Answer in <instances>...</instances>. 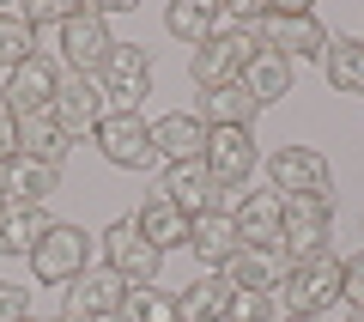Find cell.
<instances>
[{"instance_id":"cell-32","label":"cell","mask_w":364,"mask_h":322,"mask_svg":"<svg viewBox=\"0 0 364 322\" xmlns=\"http://www.w3.org/2000/svg\"><path fill=\"white\" fill-rule=\"evenodd\" d=\"M340 298L364 310V249H358V256H346V261H340Z\"/></svg>"},{"instance_id":"cell-38","label":"cell","mask_w":364,"mask_h":322,"mask_svg":"<svg viewBox=\"0 0 364 322\" xmlns=\"http://www.w3.org/2000/svg\"><path fill=\"white\" fill-rule=\"evenodd\" d=\"M352 322H364V310H358V316H352Z\"/></svg>"},{"instance_id":"cell-24","label":"cell","mask_w":364,"mask_h":322,"mask_svg":"<svg viewBox=\"0 0 364 322\" xmlns=\"http://www.w3.org/2000/svg\"><path fill=\"white\" fill-rule=\"evenodd\" d=\"M243 85H249V98H255V103L286 98V91H291V61H286V55H273L267 43H261V49H255V61L243 67Z\"/></svg>"},{"instance_id":"cell-16","label":"cell","mask_w":364,"mask_h":322,"mask_svg":"<svg viewBox=\"0 0 364 322\" xmlns=\"http://www.w3.org/2000/svg\"><path fill=\"white\" fill-rule=\"evenodd\" d=\"M55 189H61V170L37 165V158H25V152L0 170V201H13V207H43Z\"/></svg>"},{"instance_id":"cell-2","label":"cell","mask_w":364,"mask_h":322,"mask_svg":"<svg viewBox=\"0 0 364 322\" xmlns=\"http://www.w3.org/2000/svg\"><path fill=\"white\" fill-rule=\"evenodd\" d=\"M328 244H334V201H328V194H291L279 249H286L291 261H304V256H322Z\"/></svg>"},{"instance_id":"cell-21","label":"cell","mask_w":364,"mask_h":322,"mask_svg":"<svg viewBox=\"0 0 364 322\" xmlns=\"http://www.w3.org/2000/svg\"><path fill=\"white\" fill-rule=\"evenodd\" d=\"M134 225H140V237L164 256V249H182V244H188V225H195V219H188V213H176L164 194H152V201L134 213Z\"/></svg>"},{"instance_id":"cell-40","label":"cell","mask_w":364,"mask_h":322,"mask_svg":"<svg viewBox=\"0 0 364 322\" xmlns=\"http://www.w3.org/2000/svg\"><path fill=\"white\" fill-rule=\"evenodd\" d=\"M25 322H31V316H25Z\"/></svg>"},{"instance_id":"cell-20","label":"cell","mask_w":364,"mask_h":322,"mask_svg":"<svg viewBox=\"0 0 364 322\" xmlns=\"http://www.w3.org/2000/svg\"><path fill=\"white\" fill-rule=\"evenodd\" d=\"M231 298H237V286L225 274H207L188 292H176V322H225L231 316Z\"/></svg>"},{"instance_id":"cell-30","label":"cell","mask_w":364,"mask_h":322,"mask_svg":"<svg viewBox=\"0 0 364 322\" xmlns=\"http://www.w3.org/2000/svg\"><path fill=\"white\" fill-rule=\"evenodd\" d=\"M31 55H37V37H31L25 13H0V67L13 73L18 61H31Z\"/></svg>"},{"instance_id":"cell-10","label":"cell","mask_w":364,"mask_h":322,"mask_svg":"<svg viewBox=\"0 0 364 322\" xmlns=\"http://www.w3.org/2000/svg\"><path fill=\"white\" fill-rule=\"evenodd\" d=\"M200 165L213 170L219 189H243V177L255 170V134L249 128H207V152Z\"/></svg>"},{"instance_id":"cell-9","label":"cell","mask_w":364,"mask_h":322,"mask_svg":"<svg viewBox=\"0 0 364 322\" xmlns=\"http://www.w3.org/2000/svg\"><path fill=\"white\" fill-rule=\"evenodd\" d=\"M158 261H164V256L140 237V225H134V219H116L104 232V268H116L128 286H152L158 280Z\"/></svg>"},{"instance_id":"cell-28","label":"cell","mask_w":364,"mask_h":322,"mask_svg":"<svg viewBox=\"0 0 364 322\" xmlns=\"http://www.w3.org/2000/svg\"><path fill=\"white\" fill-rule=\"evenodd\" d=\"M164 25H170V37H182V43H207L213 37V25H219V13H213L207 0H176V6H170L164 13Z\"/></svg>"},{"instance_id":"cell-4","label":"cell","mask_w":364,"mask_h":322,"mask_svg":"<svg viewBox=\"0 0 364 322\" xmlns=\"http://www.w3.org/2000/svg\"><path fill=\"white\" fill-rule=\"evenodd\" d=\"M85 268H91V237L79 232V225H49L43 244L31 249V274H37L43 286H73Z\"/></svg>"},{"instance_id":"cell-22","label":"cell","mask_w":364,"mask_h":322,"mask_svg":"<svg viewBox=\"0 0 364 322\" xmlns=\"http://www.w3.org/2000/svg\"><path fill=\"white\" fill-rule=\"evenodd\" d=\"M188 244H195V256H200V261L225 268V261L243 249V237H237V219H231V213H200V219L188 225Z\"/></svg>"},{"instance_id":"cell-39","label":"cell","mask_w":364,"mask_h":322,"mask_svg":"<svg viewBox=\"0 0 364 322\" xmlns=\"http://www.w3.org/2000/svg\"><path fill=\"white\" fill-rule=\"evenodd\" d=\"M0 213H6V201H0Z\"/></svg>"},{"instance_id":"cell-19","label":"cell","mask_w":364,"mask_h":322,"mask_svg":"<svg viewBox=\"0 0 364 322\" xmlns=\"http://www.w3.org/2000/svg\"><path fill=\"white\" fill-rule=\"evenodd\" d=\"M231 219H237V237H243V244H279V232H286V201L273 189L243 194Z\"/></svg>"},{"instance_id":"cell-5","label":"cell","mask_w":364,"mask_h":322,"mask_svg":"<svg viewBox=\"0 0 364 322\" xmlns=\"http://www.w3.org/2000/svg\"><path fill=\"white\" fill-rule=\"evenodd\" d=\"M255 49H261V43L249 37V31H213V37L195 49V85H200V91L237 85V79H243V67L255 61Z\"/></svg>"},{"instance_id":"cell-29","label":"cell","mask_w":364,"mask_h":322,"mask_svg":"<svg viewBox=\"0 0 364 322\" xmlns=\"http://www.w3.org/2000/svg\"><path fill=\"white\" fill-rule=\"evenodd\" d=\"M122 322H176V292L128 286V298H122Z\"/></svg>"},{"instance_id":"cell-15","label":"cell","mask_w":364,"mask_h":322,"mask_svg":"<svg viewBox=\"0 0 364 322\" xmlns=\"http://www.w3.org/2000/svg\"><path fill=\"white\" fill-rule=\"evenodd\" d=\"M164 201L176 207V213H188V219H200V213H213V207H219V182H213V170L200 165V158H188V165H170Z\"/></svg>"},{"instance_id":"cell-11","label":"cell","mask_w":364,"mask_h":322,"mask_svg":"<svg viewBox=\"0 0 364 322\" xmlns=\"http://www.w3.org/2000/svg\"><path fill=\"white\" fill-rule=\"evenodd\" d=\"M291 274V256L279 244H243L231 261H225V280L237 292H273V286Z\"/></svg>"},{"instance_id":"cell-17","label":"cell","mask_w":364,"mask_h":322,"mask_svg":"<svg viewBox=\"0 0 364 322\" xmlns=\"http://www.w3.org/2000/svg\"><path fill=\"white\" fill-rule=\"evenodd\" d=\"M152 146H158V158H170V165H188V158L207 152V122L188 116V110H170V116L152 122Z\"/></svg>"},{"instance_id":"cell-27","label":"cell","mask_w":364,"mask_h":322,"mask_svg":"<svg viewBox=\"0 0 364 322\" xmlns=\"http://www.w3.org/2000/svg\"><path fill=\"white\" fill-rule=\"evenodd\" d=\"M322 67H328V79H334L340 91H364V37H328V49H322Z\"/></svg>"},{"instance_id":"cell-36","label":"cell","mask_w":364,"mask_h":322,"mask_svg":"<svg viewBox=\"0 0 364 322\" xmlns=\"http://www.w3.org/2000/svg\"><path fill=\"white\" fill-rule=\"evenodd\" d=\"M61 322H97V316H85V310H67V316Z\"/></svg>"},{"instance_id":"cell-13","label":"cell","mask_w":364,"mask_h":322,"mask_svg":"<svg viewBox=\"0 0 364 322\" xmlns=\"http://www.w3.org/2000/svg\"><path fill=\"white\" fill-rule=\"evenodd\" d=\"M273 194L286 201V194H328V158L310 152V146H286V152H273Z\"/></svg>"},{"instance_id":"cell-3","label":"cell","mask_w":364,"mask_h":322,"mask_svg":"<svg viewBox=\"0 0 364 322\" xmlns=\"http://www.w3.org/2000/svg\"><path fill=\"white\" fill-rule=\"evenodd\" d=\"M97 152H104L109 165H122V170H146V165H158L152 122H146L140 110H109V116H97Z\"/></svg>"},{"instance_id":"cell-25","label":"cell","mask_w":364,"mask_h":322,"mask_svg":"<svg viewBox=\"0 0 364 322\" xmlns=\"http://www.w3.org/2000/svg\"><path fill=\"white\" fill-rule=\"evenodd\" d=\"M255 110H261V103L249 98V85L237 79V85L207 91V110H200V122H207V128H249V122H255Z\"/></svg>"},{"instance_id":"cell-35","label":"cell","mask_w":364,"mask_h":322,"mask_svg":"<svg viewBox=\"0 0 364 322\" xmlns=\"http://www.w3.org/2000/svg\"><path fill=\"white\" fill-rule=\"evenodd\" d=\"M13 158H18V128H13V116L0 110V170L13 165Z\"/></svg>"},{"instance_id":"cell-18","label":"cell","mask_w":364,"mask_h":322,"mask_svg":"<svg viewBox=\"0 0 364 322\" xmlns=\"http://www.w3.org/2000/svg\"><path fill=\"white\" fill-rule=\"evenodd\" d=\"M122 298H128V280L97 261V268H85L73 280V304H67V310H85V316L104 322V316H122Z\"/></svg>"},{"instance_id":"cell-14","label":"cell","mask_w":364,"mask_h":322,"mask_svg":"<svg viewBox=\"0 0 364 322\" xmlns=\"http://www.w3.org/2000/svg\"><path fill=\"white\" fill-rule=\"evenodd\" d=\"M49 116L61 122L67 140H79V134H97V85H91L85 73H61V85H55V103Z\"/></svg>"},{"instance_id":"cell-37","label":"cell","mask_w":364,"mask_h":322,"mask_svg":"<svg viewBox=\"0 0 364 322\" xmlns=\"http://www.w3.org/2000/svg\"><path fill=\"white\" fill-rule=\"evenodd\" d=\"M279 322H304V316H279Z\"/></svg>"},{"instance_id":"cell-7","label":"cell","mask_w":364,"mask_h":322,"mask_svg":"<svg viewBox=\"0 0 364 322\" xmlns=\"http://www.w3.org/2000/svg\"><path fill=\"white\" fill-rule=\"evenodd\" d=\"M261 37H267L273 55H286V61H298V55H322V49H328L322 19L304 13V6H267V19H261Z\"/></svg>"},{"instance_id":"cell-12","label":"cell","mask_w":364,"mask_h":322,"mask_svg":"<svg viewBox=\"0 0 364 322\" xmlns=\"http://www.w3.org/2000/svg\"><path fill=\"white\" fill-rule=\"evenodd\" d=\"M97 79H104L109 98H122V110H134L140 98H152V55H146L140 43H116Z\"/></svg>"},{"instance_id":"cell-33","label":"cell","mask_w":364,"mask_h":322,"mask_svg":"<svg viewBox=\"0 0 364 322\" xmlns=\"http://www.w3.org/2000/svg\"><path fill=\"white\" fill-rule=\"evenodd\" d=\"M73 19V6H61V0H37V6H25V25H67Z\"/></svg>"},{"instance_id":"cell-1","label":"cell","mask_w":364,"mask_h":322,"mask_svg":"<svg viewBox=\"0 0 364 322\" xmlns=\"http://www.w3.org/2000/svg\"><path fill=\"white\" fill-rule=\"evenodd\" d=\"M334 298H340V256L334 249L291 261V274L273 286V304H286V316H304V322H316Z\"/></svg>"},{"instance_id":"cell-26","label":"cell","mask_w":364,"mask_h":322,"mask_svg":"<svg viewBox=\"0 0 364 322\" xmlns=\"http://www.w3.org/2000/svg\"><path fill=\"white\" fill-rule=\"evenodd\" d=\"M49 219H43V207H6L0 213V256H31L43 244Z\"/></svg>"},{"instance_id":"cell-31","label":"cell","mask_w":364,"mask_h":322,"mask_svg":"<svg viewBox=\"0 0 364 322\" xmlns=\"http://www.w3.org/2000/svg\"><path fill=\"white\" fill-rule=\"evenodd\" d=\"M225 322H279V316H273V292H237Z\"/></svg>"},{"instance_id":"cell-23","label":"cell","mask_w":364,"mask_h":322,"mask_svg":"<svg viewBox=\"0 0 364 322\" xmlns=\"http://www.w3.org/2000/svg\"><path fill=\"white\" fill-rule=\"evenodd\" d=\"M13 128H18V152H25V158H37V165H55V170H61V158H67V134H61V122H55L49 110H37V116H18Z\"/></svg>"},{"instance_id":"cell-34","label":"cell","mask_w":364,"mask_h":322,"mask_svg":"<svg viewBox=\"0 0 364 322\" xmlns=\"http://www.w3.org/2000/svg\"><path fill=\"white\" fill-rule=\"evenodd\" d=\"M25 304H31L25 286H0V322H25Z\"/></svg>"},{"instance_id":"cell-6","label":"cell","mask_w":364,"mask_h":322,"mask_svg":"<svg viewBox=\"0 0 364 322\" xmlns=\"http://www.w3.org/2000/svg\"><path fill=\"white\" fill-rule=\"evenodd\" d=\"M109 49H116V37H109V25H104V6H73V19L61 25V55H67V67L91 79V73H104Z\"/></svg>"},{"instance_id":"cell-8","label":"cell","mask_w":364,"mask_h":322,"mask_svg":"<svg viewBox=\"0 0 364 322\" xmlns=\"http://www.w3.org/2000/svg\"><path fill=\"white\" fill-rule=\"evenodd\" d=\"M55 85H61V67H55L49 55H31V61L13 67L0 110H6L13 122H18V116H37V110H49V103H55Z\"/></svg>"}]
</instances>
